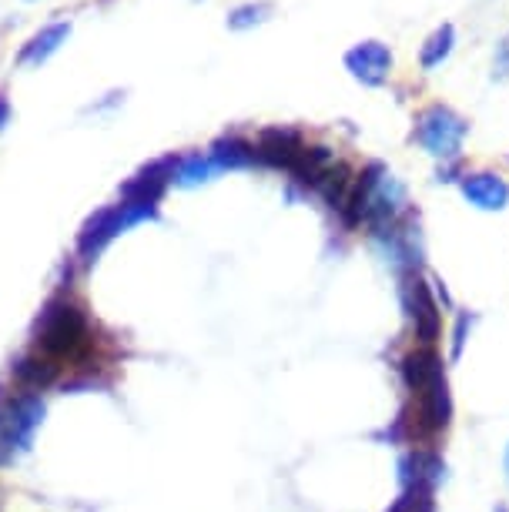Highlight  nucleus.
<instances>
[{"label": "nucleus", "instance_id": "nucleus-1", "mask_svg": "<svg viewBox=\"0 0 509 512\" xmlns=\"http://www.w3.org/2000/svg\"><path fill=\"white\" fill-rule=\"evenodd\" d=\"M44 422V395L17 389L0 402V466L31 452Z\"/></svg>", "mask_w": 509, "mask_h": 512}, {"label": "nucleus", "instance_id": "nucleus-2", "mask_svg": "<svg viewBox=\"0 0 509 512\" xmlns=\"http://www.w3.org/2000/svg\"><path fill=\"white\" fill-rule=\"evenodd\" d=\"M155 215H158L155 205H138V201H121V205L98 211V215H94L81 231V245H78L81 258L84 262H91L98 251H104V245H108L111 238H118L121 231L141 225V221H148Z\"/></svg>", "mask_w": 509, "mask_h": 512}, {"label": "nucleus", "instance_id": "nucleus-3", "mask_svg": "<svg viewBox=\"0 0 509 512\" xmlns=\"http://www.w3.org/2000/svg\"><path fill=\"white\" fill-rule=\"evenodd\" d=\"M416 138L432 158H456L466 138V121L449 108H429L419 118Z\"/></svg>", "mask_w": 509, "mask_h": 512}, {"label": "nucleus", "instance_id": "nucleus-4", "mask_svg": "<svg viewBox=\"0 0 509 512\" xmlns=\"http://www.w3.org/2000/svg\"><path fill=\"white\" fill-rule=\"evenodd\" d=\"M402 302L409 308V318H412V328H416V338L426 349H432V342L443 332V318H439V305L432 298L429 285L422 282L416 272L402 275Z\"/></svg>", "mask_w": 509, "mask_h": 512}, {"label": "nucleus", "instance_id": "nucleus-5", "mask_svg": "<svg viewBox=\"0 0 509 512\" xmlns=\"http://www.w3.org/2000/svg\"><path fill=\"white\" fill-rule=\"evenodd\" d=\"M416 399H419L422 432H443L449 419H453V395H449V379H446L443 359H436L429 379L422 382V389L416 392Z\"/></svg>", "mask_w": 509, "mask_h": 512}, {"label": "nucleus", "instance_id": "nucleus-6", "mask_svg": "<svg viewBox=\"0 0 509 512\" xmlns=\"http://www.w3.org/2000/svg\"><path fill=\"white\" fill-rule=\"evenodd\" d=\"M309 144L302 141L299 131L292 128H265L258 134V144H255V158L272 164V168H285L292 171L295 164L302 161V154Z\"/></svg>", "mask_w": 509, "mask_h": 512}, {"label": "nucleus", "instance_id": "nucleus-7", "mask_svg": "<svg viewBox=\"0 0 509 512\" xmlns=\"http://www.w3.org/2000/svg\"><path fill=\"white\" fill-rule=\"evenodd\" d=\"M345 67H349L362 84H382L392 67V57L386 51V44L366 41V44H355L352 51L345 54Z\"/></svg>", "mask_w": 509, "mask_h": 512}, {"label": "nucleus", "instance_id": "nucleus-8", "mask_svg": "<svg viewBox=\"0 0 509 512\" xmlns=\"http://www.w3.org/2000/svg\"><path fill=\"white\" fill-rule=\"evenodd\" d=\"M399 482H402V489H409V486H432L436 489V482L443 479V459L436 456V452H409V456H402L399 459Z\"/></svg>", "mask_w": 509, "mask_h": 512}, {"label": "nucleus", "instance_id": "nucleus-9", "mask_svg": "<svg viewBox=\"0 0 509 512\" xmlns=\"http://www.w3.org/2000/svg\"><path fill=\"white\" fill-rule=\"evenodd\" d=\"M463 195L469 205H476L483 211H503L509 201V185L499 175H466Z\"/></svg>", "mask_w": 509, "mask_h": 512}, {"label": "nucleus", "instance_id": "nucleus-10", "mask_svg": "<svg viewBox=\"0 0 509 512\" xmlns=\"http://www.w3.org/2000/svg\"><path fill=\"white\" fill-rule=\"evenodd\" d=\"M382 175H386V168H382V164H369V168L352 181L349 201H345V208H342L345 225H352V228L362 225V218H366V208H369V198H372V191H376V185L382 181Z\"/></svg>", "mask_w": 509, "mask_h": 512}, {"label": "nucleus", "instance_id": "nucleus-11", "mask_svg": "<svg viewBox=\"0 0 509 512\" xmlns=\"http://www.w3.org/2000/svg\"><path fill=\"white\" fill-rule=\"evenodd\" d=\"M67 37H71V21H61V24H51V27H44L41 34H34L31 41L24 44V51L17 54V64H24V67H37V64H44L47 57L57 54V47H61Z\"/></svg>", "mask_w": 509, "mask_h": 512}, {"label": "nucleus", "instance_id": "nucleus-12", "mask_svg": "<svg viewBox=\"0 0 509 512\" xmlns=\"http://www.w3.org/2000/svg\"><path fill=\"white\" fill-rule=\"evenodd\" d=\"M218 175V164L215 158L205 151V154H185V158L175 161V168H171V181L181 188H195V185H205V181H211Z\"/></svg>", "mask_w": 509, "mask_h": 512}, {"label": "nucleus", "instance_id": "nucleus-13", "mask_svg": "<svg viewBox=\"0 0 509 512\" xmlns=\"http://www.w3.org/2000/svg\"><path fill=\"white\" fill-rule=\"evenodd\" d=\"M208 154L215 158L218 171H235V168H248L255 161V144H248L242 138H225L218 144H211Z\"/></svg>", "mask_w": 509, "mask_h": 512}, {"label": "nucleus", "instance_id": "nucleus-14", "mask_svg": "<svg viewBox=\"0 0 509 512\" xmlns=\"http://www.w3.org/2000/svg\"><path fill=\"white\" fill-rule=\"evenodd\" d=\"M352 181L349 178V168L345 164L335 161L329 171H325V178L319 181V191H322V198L329 201V208L335 211H342L345 208V201H349V191H352Z\"/></svg>", "mask_w": 509, "mask_h": 512}, {"label": "nucleus", "instance_id": "nucleus-15", "mask_svg": "<svg viewBox=\"0 0 509 512\" xmlns=\"http://www.w3.org/2000/svg\"><path fill=\"white\" fill-rule=\"evenodd\" d=\"M432 486H409V489H402V496L392 502L389 512H432Z\"/></svg>", "mask_w": 509, "mask_h": 512}, {"label": "nucleus", "instance_id": "nucleus-16", "mask_svg": "<svg viewBox=\"0 0 509 512\" xmlns=\"http://www.w3.org/2000/svg\"><path fill=\"white\" fill-rule=\"evenodd\" d=\"M449 51H453V27H439L436 34L429 37V44L422 47V64L426 67H436V64H443Z\"/></svg>", "mask_w": 509, "mask_h": 512}, {"label": "nucleus", "instance_id": "nucleus-17", "mask_svg": "<svg viewBox=\"0 0 509 512\" xmlns=\"http://www.w3.org/2000/svg\"><path fill=\"white\" fill-rule=\"evenodd\" d=\"M268 14H272V7L268 4H245V7H235L232 14H228V27L232 31H245V27H255L268 21Z\"/></svg>", "mask_w": 509, "mask_h": 512}, {"label": "nucleus", "instance_id": "nucleus-18", "mask_svg": "<svg viewBox=\"0 0 509 512\" xmlns=\"http://www.w3.org/2000/svg\"><path fill=\"white\" fill-rule=\"evenodd\" d=\"M466 328H469V315H459V318H456V328H453V359H459V355H463Z\"/></svg>", "mask_w": 509, "mask_h": 512}, {"label": "nucleus", "instance_id": "nucleus-19", "mask_svg": "<svg viewBox=\"0 0 509 512\" xmlns=\"http://www.w3.org/2000/svg\"><path fill=\"white\" fill-rule=\"evenodd\" d=\"M11 124V101H7V94L0 91V131Z\"/></svg>", "mask_w": 509, "mask_h": 512}, {"label": "nucleus", "instance_id": "nucleus-20", "mask_svg": "<svg viewBox=\"0 0 509 512\" xmlns=\"http://www.w3.org/2000/svg\"><path fill=\"white\" fill-rule=\"evenodd\" d=\"M506 469H509V449H506Z\"/></svg>", "mask_w": 509, "mask_h": 512}, {"label": "nucleus", "instance_id": "nucleus-21", "mask_svg": "<svg viewBox=\"0 0 509 512\" xmlns=\"http://www.w3.org/2000/svg\"><path fill=\"white\" fill-rule=\"evenodd\" d=\"M496 512H506V509H503V506H499V509H496Z\"/></svg>", "mask_w": 509, "mask_h": 512}]
</instances>
